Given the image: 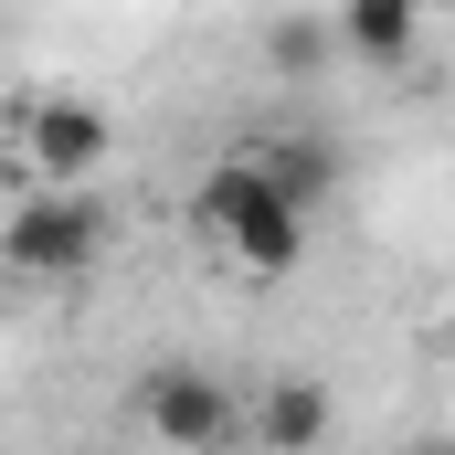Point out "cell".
<instances>
[{"mask_svg":"<svg viewBox=\"0 0 455 455\" xmlns=\"http://www.w3.org/2000/svg\"><path fill=\"white\" fill-rule=\"evenodd\" d=\"M191 233L223 243L243 275H297V254H307V212L275 202V180L254 170V148H233V159L202 170V191H191Z\"/></svg>","mask_w":455,"mask_h":455,"instance_id":"6da1fadb","label":"cell"},{"mask_svg":"<svg viewBox=\"0 0 455 455\" xmlns=\"http://www.w3.org/2000/svg\"><path fill=\"white\" fill-rule=\"evenodd\" d=\"M116 243V212L96 191H32L11 223H0V254L21 265V275H43V286H64V275H96Z\"/></svg>","mask_w":455,"mask_h":455,"instance_id":"7a4b0ae2","label":"cell"},{"mask_svg":"<svg viewBox=\"0 0 455 455\" xmlns=\"http://www.w3.org/2000/svg\"><path fill=\"white\" fill-rule=\"evenodd\" d=\"M138 413H148V435L170 455H223L243 435V413H233V381L223 371H202V360H159L148 381H138Z\"/></svg>","mask_w":455,"mask_h":455,"instance_id":"3957f363","label":"cell"},{"mask_svg":"<svg viewBox=\"0 0 455 455\" xmlns=\"http://www.w3.org/2000/svg\"><path fill=\"white\" fill-rule=\"evenodd\" d=\"M21 159H32V191H96V170L116 159V116L96 96H43L21 107Z\"/></svg>","mask_w":455,"mask_h":455,"instance_id":"277c9868","label":"cell"},{"mask_svg":"<svg viewBox=\"0 0 455 455\" xmlns=\"http://www.w3.org/2000/svg\"><path fill=\"white\" fill-rule=\"evenodd\" d=\"M254 170H265V180H275V202H286V212H307V223H318V212H329V202H339V138H329V127H286V138H265V148H254Z\"/></svg>","mask_w":455,"mask_h":455,"instance_id":"5b68a950","label":"cell"},{"mask_svg":"<svg viewBox=\"0 0 455 455\" xmlns=\"http://www.w3.org/2000/svg\"><path fill=\"white\" fill-rule=\"evenodd\" d=\"M254 445L265 455H318L329 445V381L318 371H275L254 403Z\"/></svg>","mask_w":455,"mask_h":455,"instance_id":"8992f818","label":"cell"},{"mask_svg":"<svg viewBox=\"0 0 455 455\" xmlns=\"http://www.w3.org/2000/svg\"><path fill=\"white\" fill-rule=\"evenodd\" d=\"M329 43H339L349 64L392 75V64H413V43H424V0H339Z\"/></svg>","mask_w":455,"mask_h":455,"instance_id":"52a82bcc","label":"cell"},{"mask_svg":"<svg viewBox=\"0 0 455 455\" xmlns=\"http://www.w3.org/2000/svg\"><path fill=\"white\" fill-rule=\"evenodd\" d=\"M265 64H275V75H318V64H329V21H275V32H265Z\"/></svg>","mask_w":455,"mask_h":455,"instance_id":"ba28073f","label":"cell"},{"mask_svg":"<svg viewBox=\"0 0 455 455\" xmlns=\"http://www.w3.org/2000/svg\"><path fill=\"white\" fill-rule=\"evenodd\" d=\"M413 455H455V445H435V435H424V445H413Z\"/></svg>","mask_w":455,"mask_h":455,"instance_id":"9c48e42d","label":"cell"}]
</instances>
